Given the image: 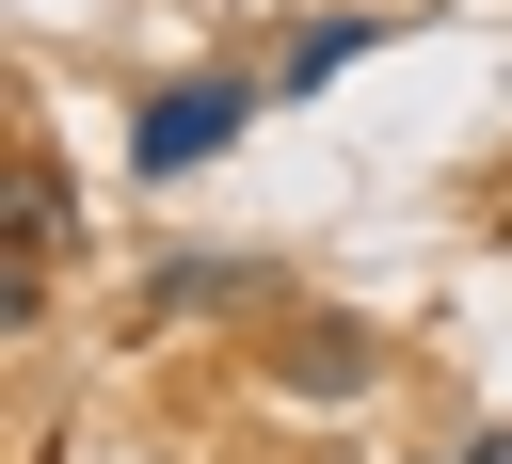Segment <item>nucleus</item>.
I'll list each match as a JSON object with an SVG mask.
<instances>
[{
	"label": "nucleus",
	"mask_w": 512,
	"mask_h": 464,
	"mask_svg": "<svg viewBox=\"0 0 512 464\" xmlns=\"http://www.w3.org/2000/svg\"><path fill=\"white\" fill-rule=\"evenodd\" d=\"M256 288H272V272L208 240V256H160V272H144V320H208V304H256Z\"/></svg>",
	"instance_id": "nucleus-3"
},
{
	"label": "nucleus",
	"mask_w": 512,
	"mask_h": 464,
	"mask_svg": "<svg viewBox=\"0 0 512 464\" xmlns=\"http://www.w3.org/2000/svg\"><path fill=\"white\" fill-rule=\"evenodd\" d=\"M464 464H512V432H480V448H464Z\"/></svg>",
	"instance_id": "nucleus-6"
},
{
	"label": "nucleus",
	"mask_w": 512,
	"mask_h": 464,
	"mask_svg": "<svg viewBox=\"0 0 512 464\" xmlns=\"http://www.w3.org/2000/svg\"><path fill=\"white\" fill-rule=\"evenodd\" d=\"M368 32H384V16H304V32L272 48V80H288V96H320V80H336V64L368 48Z\"/></svg>",
	"instance_id": "nucleus-5"
},
{
	"label": "nucleus",
	"mask_w": 512,
	"mask_h": 464,
	"mask_svg": "<svg viewBox=\"0 0 512 464\" xmlns=\"http://www.w3.org/2000/svg\"><path fill=\"white\" fill-rule=\"evenodd\" d=\"M256 112H272V80H256V64H192V80H160V96H144L128 176H192V160H224Z\"/></svg>",
	"instance_id": "nucleus-1"
},
{
	"label": "nucleus",
	"mask_w": 512,
	"mask_h": 464,
	"mask_svg": "<svg viewBox=\"0 0 512 464\" xmlns=\"http://www.w3.org/2000/svg\"><path fill=\"white\" fill-rule=\"evenodd\" d=\"M272 384H288V400H368V384H384V336H352V320H288Z\"/></svg>",
	"instance_id": "nucleus-2"
},
{
	"label": "nucleus",
	"mask_w": 512,
	"mask_h": 464,
	"mask_svg": "<svg viewBox=\"0 0 512 464\" xmlns=\"http://www.w3.org/2000/svg\"><path fill=\"white\" fill-rule=\"evenodd\" d=\"M64 240H80V192H64V160H48V144H16V272H48Z\"/></svg>",
	"instance_id": "nucleus-4"
}]
</instances>
